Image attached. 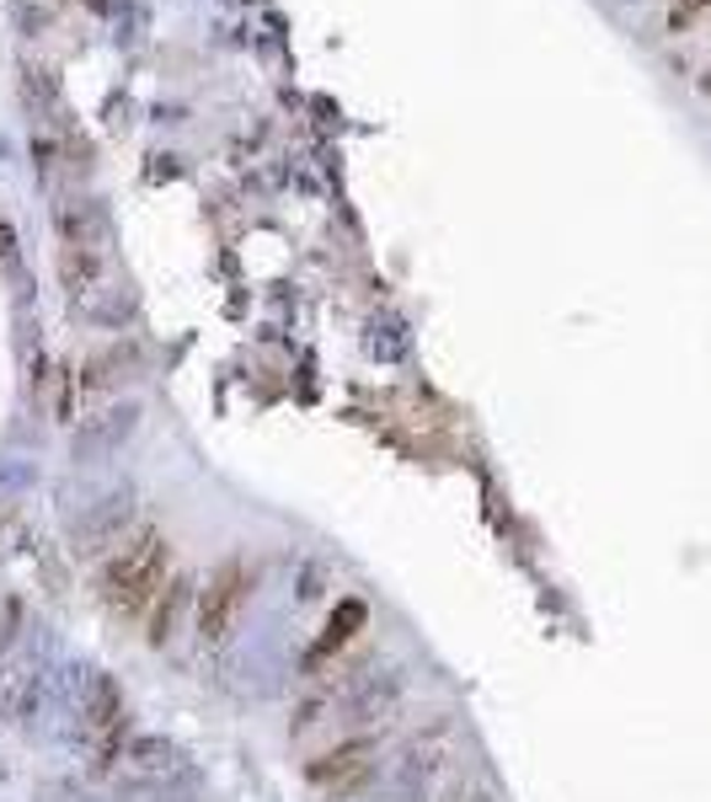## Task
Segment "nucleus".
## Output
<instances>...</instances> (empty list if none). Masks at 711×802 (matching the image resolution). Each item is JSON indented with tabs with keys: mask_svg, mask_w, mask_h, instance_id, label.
Returning <instances> with one entry per match:
<instances>
[{
	"mask_svg": "<svg viewBox=\"0 0 711 802\" xmlns=\"http://www.w3.org/2000/svg\"><path fill=\"white\" fill-rule=\"evenodd\" d=\"M167 578H171L167 530L139 524L113 557H102V567H97V600L108 604V615H119V621H139L156 604V594L167 589Z\"/></svg>",
	"mask_w": 711,
	"mask_h": 802,
	"instance_id": "nucleus-1",
	"label": "nucleus"
},
{
	"mask_svg": "<svg viewBox=\"0 0 711 802\" xmlns=\"http://www.w3.org/2000/svg\"><path fill=\"white\" fill-rule=\"evenodd\" d=\"M128 535H134V492L113 487V492H102L97 503H86L81 514L70 520V552L86 561H102L113 557Z\"/></svg>",
	"mask_w": 711,
	"mask_h": 802,
	"instance_id": "nucleus-4",
	"label": "nucleus"
},
{
	"mask_svg": "<svg viewBox=\"0 0 711 802\" xmlns=\"http://www.w3.org/2000/svg\"><path fill=\"white\" fill-rule=\"evenodd\" d=\"M707 5H711V0H674V11H669V27H674V33H685V27H690V22H696V16H701Z\"/></svg>",
	"mask_w": 711,
	"mask_h": 802,
	"instance_id": "nucleus-10",
	"label": "nucleus"
},
{
	"mask_svg": "<svg viewBox=\"0 0 711 802\" xmlns=\"http://www.w3.org/2000/svg\"><path fill=\"white\" fill-rule=\"evenodd\" d=\"M364 626H370V604L353 600V594H348V600H337V610L327 615V626H321V637L311 642V653H305V675L316 680V675H321V669H327V664H332L337 653L359 637Z\"/></svg>",
	"mask_w": 711,
	"mask_h": 802,
	"instance_id": "nucleus-7",
	"label": "nucleus"
},
{
	"mask_svg": "<svg viewBox=\"0 0 711 802\" xmlns=\"http://www.w3.org/2000/svg\"><path fill=\"white\" fill-rule=\"evenodd\" d=\"M188 604H199L193 578H188V572H171L167 589H161L156 604L145 610V642H150V647H167V642L177 637V626H182V615H188Z\"/></svg>",
	"mask_w": 711,
	"mask_h": 802,
	"instance_id": "nucleus-8",
	"label": "nucleus"
},
{
	"mask_svg": "<svg viewBox=\"0 0 711 802\" xmlns=\"http://www.w3.org/2000/svg\"><path fill=\"white\" fill-rule=\"evenodd\" d=\"M134 428H139V406H134V401H119V406H102L97 417H81V428L70 434L76 466H97V460L119 455V449L134 439Z\"/></svg>",
	"mask_w": 711,
	"mask_h": 802,
	"instance_id": "nucleus-5",
	"label": "nucleus"
},
{
	"mask_svg": "<svg viewBox=\"0 0 711 802\" xmlns=\"http://www.w3.org/2000/svg\"><path fill=\"white\" fill-rule=\"evenodd\" d=\"M375 776H380V738L375 733H353V738H342L332 749H321L316 760H305V781H311L316 792H327L332 802L359 798Z\"/></svg>",
	"mask_w": 711,
	"mask_h": 802,
	"instance_id": "nucleus-3",
	"label": "nucleus"
},
{
	"mask_svg": "<svg viewBox=\"0 0 711 802\" xmlns=\"http://www.w3.org/2000/svg\"><path fill=\"white\" fill-rule=\"evenodd\" d=\"M0 263L5 268H16V236H11V225L0 220Z\"/></svg>",
	"mask_w": 711,
	"mask_h": 802,
	"instance_id": "nucleus-11",
	"label": "nucleus"
},
{
	"mask_svg": "<svg viewBox=\"0 0 711 802\" xmlns=\"http://www.w3.org/2000/svg\"><path fill=\"white\" fill-rule=\"evenodd\" d=\"M54 225H59V246H81V252H113V220L108 209L91 199H70L54 209Z\"/></svg>",
	"mask_w": 711,
	"mask_h": 802,
	"instance_id": "nucleus-6",
	"label": "nucleus"
},
{
	"mask_svg": "<svg viewBox=\"0 0 711 802\" xmlns=\"http://www.w3.org/2000/svg\"><path fill=\"white\" fill-rule=\"evenodd\" d=\"M701 91H711V70H707V76H701Z\"/></svg>",
	"mask_w": 711,
	"mask_h": 802,
	"instance_id": "nucleus-12",
	"label": "nucleus"
},
{
	"mask_svg": "<svg viewBox=\"0 0 711 802\" xmlns=\"http://www.w3.org/2000/svg\"><path fill=\"white\" fill-rule=\"evenodd\" d=\"M251 589H257V567H251L241 552H230V557L219 561L210 572V583L199 589V642L204 647H225L230 632H236V621H241V610H247Z\"/></svg>",
	"mask_w": 711,
	"mask_h": 802,
	"instance_id": "nucleus-2",
	"label": "nucleus"
},
{
	"mask_svg": "<svg viewBox=\"0 0 711 802\" xmlns=\"http://www.w3.org/2000/svg\"><path fill=\"white\" fill-rule=\"evenodd\" d=\"M396 695H402V675H385V680L370 675V680L342 701V712H348V722H375V717H385V712L396 706Z\"/></svg>",
	"mask_w": 711,
	"mask_h": 802,
	"instance_id": "nucleus-9",
	"label": "nucleus"
}]
</instances>
